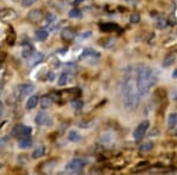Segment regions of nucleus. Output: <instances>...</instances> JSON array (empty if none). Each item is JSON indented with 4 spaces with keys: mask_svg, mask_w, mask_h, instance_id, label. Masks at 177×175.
Returning a JSON list of instances; mask_svg holds the SVG:
<instances>
[{
    "mask_svg": "<svg viewBox=\"0 0 177 175\" xmlns=\"http://www.w3.org/2000/svg\"><path fill=\"white\" fill-rule=\"evenodd\" d=\"M121 95L124 107L128 110H135L138 107L142 96L137 87V65L130 66V70L125 72V76L122 81Z\"/></svg>",
    "mask_w": 177,
    "mask_h": 175,
    "instance_id": "f257e3e1",
    "label": "nucleus"
},
{
    "mask_svg": "<svg viewBox=\"0 0 177 175\" xmlns=\"http://www.w3.org/2000/svg\"><path fill=\"white\" fill-rule=\"evenodd\" d=\"M157 83L154 70L147 65H137V87L141 96L147 95Z\"/></svg>",
    "mask_w": 177,
    "mask_h": 175,
    "instance_id": "f03ea898",
    "label": "nucleus"
},
{
    "mask_svg": "<svg viewBox=\"0 0 177 175\" xmlns=\"http://www.w3.org/2000/svg\"><path fill=\"white\" fill-rule=\"evenodd\" d=\"M32 133V128L24 125V124H17L12 129V136L14 137H24V136H30V134Z\"/></svg>",
    "mask_w": 177,
    "mask_h": 175,
    "instance_id": "7ed1b4c3",
    "label": "nucleus"
},
{
    "mask_svg": "<svg viewBox=\"0 0 177 175\" xmlns=\"http://www.w3.org/2000/svg\"><path fill=\"white\" fill-rule=\"evenodd\" d=\"M149 125H150L149 121H142L141 123L136 127L135 131H133V139L136 141H139V140L143 139L145 133H147L148 128H149Z\"/></svg>",
    "mask_w": 177,
    "mask_h": 175,
    "instance_id": "20e7f679",
    "label": "nucleus"
},
{
    "mask_svg": "<svg viewBox=\"0 0 177 175\" xmlns=\"http://www.w3.org/2000/svg\"><path fill=\"white\" fill-rule=\"evenodd\" d=\"M85 167V161L81 159H73L69 165L66 166V169L72 173H79Z\"/></svg>",
    "mask_w": 177,
    "mask_h": 175,
    "instance_id": "39448f33",
    "label": "nucleus"
},
{
    "mask_svg": "<svg viewBox=\"0 0 177 175\" xmlns=\"http://www.w3.org/2000/svg\"><path fill=\"white\" fill-rule=\"evenodd\" d=\"M27 19L32 24H38V23H40L44 19V13H43L41 10H32L30 11V13L27 16Z\"/></svg>",
    "mask_w": 177,
    "mask_h": 175,
    "instance_id": "423d86ee",
    "label": "nucleus"
},
{
    "mask_svg": "<svg viewBox=\"0 0 177 175\" xmlns=\"http://www.w3.org/2000/svg\"><path fill=\"white\" fill-rule=\"evenodd\" d=\"M15 17H17V13L12 8H3V10H0V19L1 20L11 21L15 19Z\"/></svg>",
    "mask_w": 177,
    "mask_h": 175,
    "instance_id": "0eeeda50",
    "label": "nucleus"
},
{
    "mask_svg": "<svg viewBox=\"0 0 177 175\" xmlns=\"http://www.w3.org/2000/svg\"><path fill=\"white\" fill-rule=\"evenodd\" d=\"M35 123L38 125H47V124L52 123V119H50V116L45 113H38L35 116Z\"/></svg>",
    "mask_w": 177,
    "mask_h": 175,
    "instance_id": "6e6552de",
    "label": "nucleus"
},
{
    "mask_svg": "<svg viewBox=\"0 0 177 175\" xmlns=\"http://www.w3.org/2000/svg\"><path fill=\"white\" fill-rule=\"evenodd\" d=\"M44 59V55L41 52H33L30 57H29V65L30 66H34L37 64H39Z\"/></svg>",
    "mask_w": 177,
    "mask_h": 175,
    "instance_id": "1a4fd4ad",
    "label": "nucleus"
},
{
    "mask_svg": "<svg viewBox=\"0 0 177 175\" xmlns=\"http://www.w3.org/2000/svg\"><path fill=\"white\" fill-rule=\"evenodd\" d=\"M75 36H76V33H75V31H73L72 29H70V27H67V29H64V30L60 32L61 39H63V40H65V41L72 40V39L75 38Z\"/></svg>",
    "mask_w": 177,
    "mask_h": 175,
    "instance_id": "9d476101",
    "label": "nucleus"
},
{
    "mask_svg": "<svg viewBox=\"0 0 177 175\" xmlns=\"http://www.w3.org/2000/svg\"><path fill=\"white\" fill-rule=\"evenodd\" d=\"M99 29L103 32H112V31H119V27L113 24V23H104V24H99Z\"/></svg>",
    "mask_w": 177,
    "mask_h": 175,
    "instance_id": "9b49d317",
    "label": "nucleus"
},
{
    "mask_svg": "<svg viewBox=\"0 0 177 175\" xmlns=\"http://www.w3.org/2000/svg\"><path fill=\"white\" fill-rule=\"evenodd\" d=\"M32 146V139L30 136H24V137H20L19 141H18V147L20 149H27Z\"/></svg>",
    "mask_w": 177,
    "mask_h": 175,
    "instance_id": "f8f14e48",
    "label": "nucleus"
},
{
    "mask_svg": "<svg viewBox=\"0 0 177 175\" xmlns=\"http://www.w3.org/2000/svg\"><path fill=\"white\" fill-rule=\"evenodd\" d=\"M33 90H34V87L32 84H21V85H19V93H20L21 96H27L31 93H33Z\"/></svg>",
    "mask_w": 177,
    "mask_h": 175,
    "instance_id": "ddd939ff",
    "label": "nucleus"
},
{
    "mask_svg": "<svg viewBox=\"0 0 177 175\" xmlns=\"http://www.w3.org/2000/svg\"><path fill=\"white\" fill-rule=\"evenodd\" d=\"M52 103H53V99H52L51 96H49V95H45V96H43V97L40 98V105L43 109L50 108L51 105H52Z\"/></svg>",
    "mask_w": 177,
    "mask_h": 175,
    "instance_id": "4468645a",
    "label": "nucleus"
},
{
    "mask_svg": "<svg viewBox=\"0 0 177 175\" xmlns=\"http://www.w3.org/2000/svg\"><path fill=\"white\" fill-rule=\"evenodd\" d=\"M45 155V147L44 146H39V147H37L34 150H33V153H32V159H39L41 156H44Z\"/></svg>",
    "mask_w": 177,
    "mask_h": 175,
    "instance_id": "2eb2a0df",
    "label": "nucleus"
},
{
    "mask_svg": "<svg viewBox=\"0 0 177 175\" xmlns=\"http://www.w3.org/2000/svg\"><path fill=\"white\" fill-rule=\"evenodd\" d=\"M86 57H99V53L96 52L95 50H92V49H84L83 53L81 55V59L86 58Z\"/></svg>",
    "mask_w": 177,
    "mask_h": 175,
    "instance_id": "dca6fc26",
    "label": "nucleus"
},
{
    "mask_svg": "<svg viewBox=\"0 0 177 175\" xmlns=\"http://www.w3.org/2000/svg\"><path fill=\"white\" fill-rule=\"evenodd\" d=\"M67 139L70 140L71 142H79L81 140V136L76 130H71L70 133H69V135H67Z\"/></svg>",
    "mask_w": 177,
    "mask_h": 175,
    "instance_id": "f3484780",
    "label": "nucleus"
},
{
    "mask_svg": "<svg viewBox=\"0 0 177 175\" xmlns=\"http://www.w3.org/2000/svg\"><path fill=\"white\" fill-rule=\"evenodd\" d=\"M38 99H39L38 96H31V97L27 99V102H26V108L27 109L35 108V105L38 104Z\"/></svg>",
    "mask_w": 177,
    "mask_h": 175,
    "instance_id": "a211bd4d",
    "label": "nucleus"
},
{
    "mask_svg": "<svg viewBox=\"0 0 177 175\" xmlns=\"http://www.w3.org/2000/svg\"><path fill=\"white\" fill-rule=\"evenodd\" d=\"M69 78H70L69 72H63L60 75V77H59V79H58V85H59V87L66 85V84L69 83Z\"/></svg>",
    "mask_w": 177,
    "mask_h": 175,
    "instance_id": "6ab92c4d",
    "label": "nucleus"
},
{
    "mask_svg": "<svg viewBox=\"0 0 177 175\" xmlns=\"http://www.w3.org/2000/svg\"><path fill=\"white\" fill-rule=\"evenodd\" d=\"M35 37H37L38 40L44 41L45 39H47L49 32L46 31V30H37V31H35Z\"/></svg>",
    "mask_w": 177,
    "mask_h": 175,
    "instance_id": "aec40b11",
    "label": "nucleus"
},
{
    "mask_svg": "<svg viewBox=\"0 0 177 175\" xmlns=\"http://www.w3.org/2000/svg\"><path fill=\"white\" fill-rule=\"evenodd\" d=\"M177 124V114L172 113L169 115V117H168V125H169V128H174V127H176Z\"/></svg>",
    "mask_w": 177,
    "mask_h": 175,
    "instance_id": "412c9836",
    "label": "nucleus"
},
{
    "mask_svg": "<svg viewBox=\"0 0 177 175\" xmlns=\"http://www.w3.org/2000/svg\"><path fill=\"white\" fill-rule=\"evenodd\" d=\"M175 63V56L174 55H168L164 59H163V62H162V65L163 66H170V65H172Z\"/></svg>",
    "mask_w": 177,
    "mask_h": 175,
    "instance_id": "4be33fe9",
    "label": "nucleus"
},
{
    "mask_svg": "<svg viewBox=\"0 0 177 175\" xmlns=\"http://www.w3.org/2000/svg\"><path fill=\"white\" fill-rule=\"evenodd\" d=\"M69 17L72 18V19H81L83 14H81V11L78 10V8H72V10L69 12Z\"/></svg>",
    "mask_w": 177,
    "mask_h": 175,
    "instance_id": "5701e85b",
    "label": "nucleus"
},
{
    "mask_svg": "<svg viewBox=\"0 0 177 175\" xmlns=\"http://www.w3.org/2000/svg\"><path fill=\"white\" fill-rule=\"evenodd\" d=\"M148 167H149V162H147V161H143V162H139L138 165L135 167V168H132V172L133 173H136V172H141V170H144L147 169Z\"/></svg>",
    "mask_w": 177,
    "mask_h": 175,
    "instance_id": "b1692460",
    "label": "nucleus"
},
{
    "mask_svg": "<svg viewBox=\"0 0 177 175\" xmlns=\"http://www.w3.org/2000/svg\"><path fill=\"white\" fill-rule=\"evenodd\" d=\"M154 148V142H145L141 146L139 150L143 151V153H147V151H150V150Z\"/></svg>",
    "mask_w": 177,
    "mask_h": 175,
    "instance_id": "393cba45",
    "label": "nucleus"
},
{
    "mask_svg": "<svg viewBox=\"0 0 177 175\" xmlns=\"http://www.w3.org/2000/svg\"><path fill=\"white\" fill-rule=\"evenodd\" d=\"M71 105H72V108L75 110H81L83 108V102L79 101V99H75V101L71 102Z\"/></svg>",
    "mask_w": 177,
    "mask_h": 175,
    "instance_id": "a878e982",
    "label": "nucleus"
},
{
    "mask_svg": "<svg viewBox=\"0 0 177 175\" xmlns=\"http://www.w3.org/2000/svg\"><path fill=\"white\" fill-rule=\"evenodd\" d=\"M167 26H168L167 19H164V18H159V19H158V21H157V27H158V29L163 30V29H165Z\"/></svg>",
    "mask_w": 177,
    "mask_h": 175,
    "instance_id": "bb28decb",
    "label": "nucleus"
},
{
    "mask_svg": "<svg viewBox=\"0 0 177 175\" xmlns=\"http://www.w3.org/2000/svg\"><path fill=\"white\" fill-rule=\"evenodd\" d=\"M139 20H141V16L138 13H132L130 16V21L132 24H137V23H139Z\"/></svg>",
    "mask_w": 177,
    "mask_h": 175,
    "instance_id": "cd10ccee",
    "label": "nucleus"
},
{
    "mask_svg": "<svg viewBox=\"0 0 177 175\" xmlns=\"http://www.w3.org/2000/svg\"><path fill=\"white\" fill-rule=\"evenodd\" d=\"M115 39L113 38H109V39H106L104 43H103V46L104 47H111L113 46V44H115Z\"/></svg>",
    "mask_w": 177,
    "mask_h": 175,
    "instance_id": "c85d7f7f",
    "label": "nucleus"
},
{
    "mask_svg": "<svg viewBox=\"0 0 177 175\" xmlns=\"http://www.w3.org/2000/svg\"><path fill=\"white\" fill-rule=\"evenodd\" d=\"M37 1H38V0H23L21 4H23L24 7H29V6H32L33 4H35Z\"/></svg>",
    "mask_w": 177,
    "mask_h": 175,
    "instance_id": "c756f323",
    "label": "nucleus"
},
{
    "mask_svg": "<svg viewBox=\"0 0 177 175\" xmlns=\"http://www.w3.org/2000/svg\"><path fill=\"white\" fill-rule=\"evenodd\" d=\"M46 20H47L49 24H52L53 21L56 20V16H55V14H52V13H50V14H47V17H46Z\"/></svg>",
    "mask_w": 177,
    "mask_h": 175,
    "instance_id": "7c9ffc66",
    "label": "nucleus"
},
{
    "mask_svg": "<svg viewBox=\"0 0 177 175\" xmlns=\"http://www.w3.org/2000/svg\"><path fill=\"white\" fill-rule=\"evenodd\" d=\"M7 141H8V137L5 136V137H3V139H0V146H4V144L7 143Z\"/></svg>",
    "mask_w": 177,
    "mask_h": 175,
    "instance_id": "2f4dec72",
    "label": "nucleus"
},
{
    "mask_svg": "<svg viewBox=\"0 0 177 175\" xmlns=\"http://www.w3.org/2000/svg\"><path fill=\"white\" fill-rule=\"evenodd\" d=\"M92 36V33L91 32H87V33H83V34H81V38H89V37H91Z\"/></svg>",
    "mask_w": 177,
    "mask_h": 175,
    "instance_id": "473e14b6",
    "label": "nucleus"
},
{
    "mask_svg": "<svg viewBox=\"0 0 177 175\" xmlns=\"http://www.w3.org/2000/svg\"><path fill=\"white\" fill-rule=\"evenodd\" d=\"M172 77L177 78V70H175V71H174V73H172Z\"/></svg>",
    "mask_w": 177,
    "mask_h": 175,
    "instance_id": "72a5a7b5",
    "label": "nucleus"
},
{
    "mask_svg": "<svg viewBox=\"0 0 177 175\" xmlns=\"http://www.w3.org/2000/svg\"><path fill=\"white\" fill-rule=\"evenodd\" d=\"M0 108H1V102H0Z\"/></svg>",
    "mask_w": 177,
    "mask_h": 175,
    "instance_id": "f704fd0d",
    "label": "nucleus"
},
{
    "mask_svg": "<svg viewBox=\"0 0 177 175\" xmlns=\"http://www.w3.org/2000/svg\"><path fill=\"white\" fill-rule=\"evenodd\" d=\"M0 116H1V110H0Z\"/></svg>",
    "mask_w": 177,
    "mask_h": 175,
    "instance_id": "c9c22d12",
    "label": "nucleus"
},
{
    "mask_svg": "<svg viewBox=\"0 0 177 175\" xmlns=\"http://www.w3.org/2000/svg\"><path fill=\"white\" fill-rule=\"evenodd\" d=\"M176 136H177V130H176Z\"/></svg>",
    "mask_w": 177,
    "mask_h": 175,
    "instance_id": "e433bc0d",
    "label": "nucleus"
},
{
    "mask_svg": "<svg viewBox=\"0 0 177 175\" xmlns=\"http://www.w3.org/2000/svg\"><path fill=\"white\" fill-rule=\"evenodd\" d=\"M0 167H1V165H0Z\"/></svg>",
    "mask_w": 177,
    "mask_h": 175,
    "instance_id": "4c0bfd02",
    "label": "nucleus"
},
{
    "mask_svg": "<svg viewBox=\"0 0 177 175\" xmlns=\"http://www.w3.org/2000/svg\"><path fill=\"white\" fill-rule=\"evenodd\" d=\"M128 1H129V0H128Z\"/></svg>",
    "mask_w": 177,
    "mask_h": 175,
    "instance_id": "58836bf2",
    "label": "nucleus"
}]
</instances>
